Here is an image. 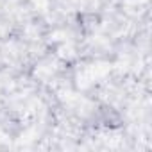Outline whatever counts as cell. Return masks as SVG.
Masks as SVG:
<instances>
[{
	"label": "cell",
	"instance_id": "1",
	"mask_svg": "<svg viewBox=\"0 0 152 152\" xmlns=\"http://www.w3.org/2000/svg\"><path fill=\"white\" fill-rule=\"evenodd\" d=\"M95 113H97L99 125H102V127H106V129L115 131V129H120V127L124 125V116H122V113H120L116 107H113L111 104H102V106H99V109H97Z\"/></svg>",
	"mask_w": 152,
	"mask_h": 152
},
{
	"label": "cell",
	"instance_id": "2",
	"mask_svg": "<svg viewBox=\"0 0 152 152\" xmlns=\"http://www.w3.org/2000/svg\"><path fill=\"white\" fill-rule=\"evenodd\" d=\"M100 23H102V16L97 11H84V13L77 15V27L84 34H90V32L97 31L100 27Z\"/></svg>",
	"mask_w": 152,
	"mask_h": 152
}]
</instances>
